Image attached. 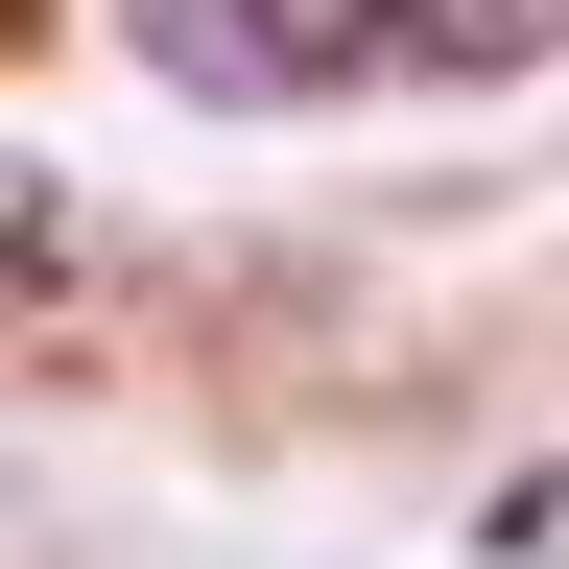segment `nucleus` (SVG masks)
<instances>
[{
    "label": "nucleus",
    "instance_id": "7ed1b4c3",
    "mask_svg": "<svg viewBox=\"0 0 569 569\" xmlns=\"http://www.w3.org/2000/svg\"><path fill=\"white\" fill-rule=\"evenodd\" d=\"M48 309H71V190L0 167V332H48Z\"/></svg>",
    "mask_w": 569,
    "mask_h": 569
},
{
    "label": "nucleus",
    "instance_id": "f257e3e1",
    "mask_svg": "<svg viewBox=\"0 0 569 569\" xmlns=\"http://www.w3.org/2000/svg\"><path fill=\"white\" fill-rule=\"evenodd\" d=\"M142 71L167 96H380L403 24L380 0H142Z\"/></svg>",
    "mask_w": 569,
    "mask_h": 569
},
{
    "label": "nucleus",
    "instance_id": "f03ea898",
    "mask_svg": "<svg viewBox=\"0 0 569 569\" xmlns=\"http://www.w3.org/2000/svg\"><path fill=\"white\" fill-rule=\"evenodd\" d=\"M380 24H403V71H522L569 0H380Z\"/></svg>",
    "mask_w": 569,
    "mask_h": 569
},
{
    "label": "nucleus",
    "instance_id": "20e7f679",
    "mask_svg": "<svg viewBox=\"0 0 569 569\" xmlns=\"http://www.w3.org/2000/svg\"><path fill=\"white\" fill-rule=\"evenodd\" d=\"M24 24H48V0H0V48H24Z\"/></svg>",
    "mask_w": 569,
    "mask_h": 569
}]
</instances>
